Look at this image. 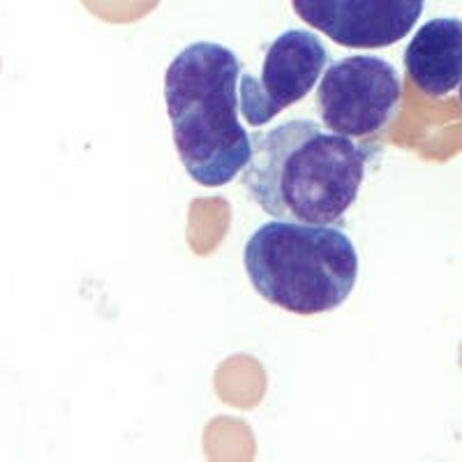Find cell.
Masks as SVG:
<instances>
[{
  "mask_svg": "<svg viewBox=\"0 0 462 462\" xmlns=\"http://www.w3.org/2000/svg\"><path fill=\"white\" fill-rule=\"evenodd\" d=\"M241 60L216 42H195L169 63L164 102L188 176L222 188L245 169L253 142L238 121Z\"/></svg>",
  "mask_w": 462,
  "mask_h": 462,
  "instance_id": "cell-2",
  "label": "cell"
},
{
  "mask_svg": "<svg viewBox=\"0 0 462 462\" xmlns=\"http://www.w3.org/2000/svg\"><path fill=\"white\" fill-rule=\"evenodd\" d=\"M457 88H460V105H462V81H460V86H457Z\"/></svg>",
  "mask_w": 462,
  "mask_h": 462,
  "instance_id": "cell-9",
  "label": "cell"
},
{
  "mask_svg": "<svg viewBox=\"0 0 462 462\" xmlns=\"http://www.w3.org/2000/svg\"><path fill=\"white\" fill-rule=\"evenodd\" d=\"M404 69L428 97H447L462 81V19L437 16L404 49Z\"/></svg>",
  "mask_w": 462,
  "mask_h": 462,
  "instance_id": "cell-7",
  "label": "cell"
},
{
  "mask_svg": "<svg viewBox=\"0 0 462 462\" xmlns=\"http://www.w3.org/2000/svg\"><path fill=\"white\" fill-rule=\"evenodd\" d=\"M250 142L241 183L275 220L336 225L356 201L370 151L352 137L294 118Z\"/></svg>",
  "mask_w": 462,
  "mask_h": 462,
  "instance_id": "cell-1",
  "label": "cell"
},
{
  "mask_svg": "<svg viewBox=\"0 0 462 462\" xmlns=\"http://www.w3.org/2000/svg\"><path fill=\"white\" fill-rule=\"evenodd\" d=\"M426 0H291L300 22L349 49H383L416 26Z\"/></svg>",
  "mask_w": 462,
  "mask_h": 462,
  "instance_id": "cell-6",
  "label": "cell"
},
{
  "mask_svg": "<svg viewBox=\"0 0 462 462\" xmlns=\"http://www.w3.org/2000/svg\"><path fill=\"white\" fill-rule=\"evenodd\" d=\"M243 266L263 300L291 315H324L352 296L358 253L333 225L273 220L247 238Z\"/></svg>",
  "mask_w": 462,
  "mask_h": 462,
  "instance_id": "cell-3",
  "label": "cell"
},
{
  "mask_svg": "<svg viewBox=\"0 0 462 462\" xmlns=\"http://www.w3.org/2000/svg\"><path fill=\"white\" fill-rule=\"evenodd\" d=\"M331 56L312 31H287L266 49L262 74H243L238 79V106L250 125L273 121L315 88Z\"/></svg>",
  "mask_w": 462,
  "mask_h": 462,
  "instance_id": "cell-5",
  "label": "cell"
},
{
  "mask_svg": "<svg viewBox=\"0 0 462 462\" xmlns=\"http://www.w3.org/2000/svg\"><path fill=\"white\" fill-rule=\"evenodd\" d=\"M457 365L462 370V337H460V346H457Z\"/></svg>",
  "mask_w": 462,
  "mask_h": 462,
  "instance_id": "cell-8",
  "label": "cell"
},
{
  "mask_svg": "<svg viewBox=\"0 0 462 462\" xmlns=\"http://www.w3.org/2000/svg\"><path fill=\"white\" fill-rule=\"evenodd\" d=\"M402 100L400 74L377 56H346L321 72L315 105L326 130L352 139L377 137Z\"/></svg>",
  "mask_w": 462,
  "mask_h": 462,
  "instance_id": "cell-4",
  "label": "cell"
}]
</instances>
